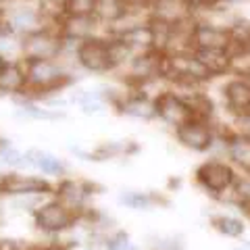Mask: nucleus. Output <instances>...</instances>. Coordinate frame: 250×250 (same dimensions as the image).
<instances>
[{
  "instance_id": "1",
  "label": "nucleus",
  "mask_w": 250,
  "mask_h": 250,
  "mask_svg": "<svg viewBox=\"0 0 250 250\" xmlns=\"http://www.w3.org/2000/svg\"><path fill=\"white\" fill-rule=\"evenodd\" d=\"M21 54L25 61H59L62 54V36L59 29L44 27L21 40Z\"/></svg>"
},
{
  "instance_id": "2",
  "label": "nucleus",
  "mask_w": 250,
  "mask_h": 250,
  "mask_svg": "<svg viewBox=\"0 0 250 250\" xmlns=\"http://www.w3.org/2000/svg\"><path fill=\"white\" fill-rule=\"evenodd\" d=\"M27 88L36 92H50L69 82L57 61H25Z\"/></svg>"
},
{
  "instance_id": "3",
  "label": "nucleus",
  "mask_w": 250,
  "mask_h": 250,
  "mask_svg": "<svg viewBox=\"0 0 250 250\" xmlns=\"http://www.w3.org/2000/svg\"><path fill=\"white\" fill-rule=\"evenodd\" d=\"M75 61L90 73H106L113 69L111 57H108V42L104 38H88L80 42L75 52Z\"/></svg>"
},
{
  "instance_id": "4",
  "label": "nucleus",
  "mask_w": 250,
  "mask_h": 250,
  "mask_svg": "<svg viewBox=\"0 0 250 250\" xmlns=\"http://www.w3.org/2000/svg\"><path fill=\"white\" fill-rule=\"evenodd\" d=\"M154 103H156V115L165 123L173 125V127H179V125L194 119L188 103L175 92H163Z\"/></svg>"
},
{
  "instance_id": "5",
  "label": "nucleus",
  "mask_w": 250,
  "mask_h": 250,
  "mask_svg": "<svg viewBox=\"0 0 250 250\" xmlns=\"http://www.w3.org/2000/svg\"><path fill=\"white\" fill-rule=\"evenodd\" d=\"M36 223L40 229L50 233L65 231L73 223V210L62 202H48V205H42L36 210Z\"/></svg>"
},
{
  "instance_id": "6",
  "label": "nucleus",
  "mask_w": 250,
  "mask_h": 250,
  "mask_svg": "<svg viewBox=\"0 0 250 250\" xmlns=\"http://www.w3.org/2000/svg\"><path fill=\"white\" fill-rule=\"evenodd\" d=\"M231 42L229 29L219 27L215 23L198 21L192 34V48H213V50H228Z\"/></svg>"
},
{
  "instance_id": "7",
  "label": "nucleus",
  "mask_w": 250,
  "mask_h": 250,
  "mask_svg": "<svg viewBox=\"0 0 250 250\" xmlns=\"http://www.w3.org/2000/svg\"><path fill=\"white\" fill-rule=\"evenodd\" d=\"M175 136L186 148H192V150H207L213 144V131L200 119H190L175 127Z\"/></svg>"
},
{
  "instance_id": "8",
  "label": "nucleus",
  "mask_w": 250,
  "mask_h": 250,
  "mask_svg": "<svg viewBox=\"0 0 250 250\" xmlns=\"http://www.w3.org/2000/svg\"><path fill=\"white\" fill-rule=\"evenodd\" d=\"M198 179L207 190H210L213 194H219V192H225L233 184V171L225 163L208 161L198 169Z\"/></svg>"
},
{
  "instance_id": "9",
  "label": "nucleus",
  "mask_w": 250,
  "mask_h": 250,
  "mask_svg": "<svg viewBox=\"0 0 250 250\" xmlns=\"http://www.w3.org/2000/svg\"><path fill=\"white\" fill-rule=\"evenodd\" d=\"M50 190V186L40 177L31 175H9L0 184V192L13 196H42Z\"/></svg>"
},
{
  "instance_id": "10",
  "label": "nucleus",
  "mask_w": 250,
  "mask_h": 250,
  "mask_svg": "<svg viewBox=\"0 0 250 250\" xmlns=\"http://www.w3.org/2000/svg\"><path fill=\"white\" fill-rule=\"evenodd\" d=\"M223 98L231 113L250 115V80L246 77L229 80L223 88Z\"/></svg>"
},
{
  "instance_id": "11",
  "label": "nucleus",
  "mask_w": 250,
  "mask_h": 250,
  "mask_svg": "<svg viewBox=\"0 0 250 250\" xmlns=\"http://www.w3.org/2000/svg\"><path fill=\"white\" fill-rule=\"evenodd\" d=\"M98 19L90 15V17H67L59 23L61 36L69 38V40H88V38H94V31L98 29Z\"/></svg>"
},
{
  "instance_id": "12",
  "label": "nucleus",
  "mask_w": 250,
  "mask_h": 250,
  "mask_svg": "<svg viewBox=\"0 0 250 250\" xmlns=\"http://www.w3.org/2000/svg\"><path fill=\"white\" fill-rule=\"evenodd\" d=\"M27 90V75L25 65L19 62H9L0 71V92L2 94H23Z\"/></svg>"
},
{
  "instance_id": "13",
  "label": "nucleus",
  "mask_w": 250,
  "mask_h": 250,
  "mask_svg": "<svg viewBox=\"0 0 250 250\" xmlns=\"http://www.w3.org/2000/svg\"><path fill=\"white\" fill-rule=\"evenodd\" d=\"M196 59L200 61V65L207 69L210 75H223L225 71H229L233 65V59L229 50H213V48H196L194 50Z\"/></svg>"
},
{
  "instance_id": "14",
  "label": "nucleus",
  "mask_w": 250,
  "mask_h": 250,
  "mask_svg": "<svg viewBox=\"0 0 250 250\" xmlns=\"http://www.w3.org/2000/svg\"><path fill=\"white\" fill-rule=\"evenodd\" d=\"M121 113L148 121L156 117V103L152 98H148L146 94H136V96H129L127 100L121 103Z\"/></svg>"
},
{
  "instance_id": "15",
  "label": "nucleus",
  "mask_w": 250,
  "mask_h": 250,
  "mask_svg": "<svg viewBox=\"0 0 250 250\" xmlns=\"http://www.w3.org/2000/svg\"><path fill=\"white\" fill-rule=\"evenodd\" d=\"M125 13V0H96V11L94 17L100 23L113 25L117 19H121Z\"/></svg>"
},
{
  "instance_id": "16",
  "label": "nucleus",
  "mask_w": 250,
  "mask_h": 250,
  "mask_svg": "<svg viewBox=\"0 0 250 250\" xmlns=\"http://www.w3.org/2000/svg\"><path fill=\"white\" fill-rule=\"evenodd\" d=\"M59 196H61L62 205L73 210V208H80L83 205V198L88 196V190L77 182H65L59 188Z\"/></svg>"
},
{
  "instance_id": "17",
  "label": "nucleus",
  "mask_w": 250,
  "mask_h": 250,
  "mask_svg": "<svg viewBox=\"0 0 250 250\" xmlns=\"http://www.w3.org/2000/svg\"><path fill=\"white\" fill-rule=\"evenodd\" d=\"M229 156L242 169L250 171V136H236L229 140Z\"/></svg>"
},
{
  "instance_id": "18",
  "label": "nucleus",
  "mask_w": 250,
  "mask_h": 250,
  "mask_svg": "<svg viewBox=\"0 0 250 250\" xmlns=\"http://www.w3.org/2000/svg\"><path fill=\"white\" fill-rule=\"evenodd\" d=\"M96 11V0H65V17H90Z\"/></svg>"
},
{
  "instance_id": "19",
  "label": "nucleus",
  "mask_w": 250,
  "mask_h": 250,
  "mask_svg": "<svg viewBox=\"0 0 250 250\" xmlns=\"http://www.w3.org/2000/svg\"><path fill=\"white\" fill-rule=\"evenodd\" d=\"M215 225L219 231L229 238H238L244 233V223L236 217H219V219H215Z\"/></svg>"
},
{
  "instance_id": "20",
  "label": "nucleus",
  "mask_w": 250,
  "mask_h": 250,
  "mask_svg": "<svg viewBox=\"0 0 250 250\" xmlns=\"http://www.w3.org/2000/svg\"><path fill=\"white\" fill-rule=\"evenodd\" d=\"M38 169H42V173L46 175H61L62 173V163L52 154L42 152L40 163H38Z\"/></svg>"
},
{
  "instance_id": "21",
  "label": "nucleus",
  "mask_w": 250,
  "mask_h": 250,
  "mask_svg": "<svg viewBox=\"0 0 250 250\" xmlns=\"http://www.w3.org/2000/svg\"><path fill=\"white\" fill-rule=\"evenodd\" d=\"M123 205H127L131 208H148L150 207V196H146V194L142 192H127V194H121V198H119Z\"/></svg>"
},
{
  "instance_id": "22",
  "label": "nucleus",
  "mask_w": 250,
  "mask_h": 250,
  "mask_svg": "<svg viewBox=\"0 0 250 250\" xmlns=\"http://www.w3.org/2000/svg\"><path fill=\"white\" fill-rule=\"evenodd\" d=\"M19 115L23 117H34V119H57V113H48V111H44V108H36V106H23Z\"/></svg>"
},
{
  "instance_id": "23",
  "label": "nucleus",
  "mask_w": 250,
  "mask_h": 250,
  "mask_svg": "<svg viewBox=\"0 0 250 250\" xmlns=\"http://www.w3.org/2000/svg\"><path fill=\"white\" fill-rule=\"evenodd\" d=\"M2 159L9 167H17V165H23V163H25V154H21L19 150H15V148H4Z\"/></svg>"
},
{
  "instance_id": "24",
  "label": "nucleus",
  "mask_w": 250,
  "mask_h": 250,
  "mask_svg": "<svg viewBox=\"0 0 250 250\" xmlns=\"http://www.w3.org/2000/svg\"><path fill=\"white\" fill-rule=\"evenodd\" d=\"M223 0H188V4H190L192 9V15L196 11H207V9H215V6H219Z\"/></svg>"
},
{
  "instance_id": "25",
  "label": "nucleus",
  "mask_w": 250,
  "mask_h": 250,
  "mask_svg": "<svg viewBox=\"0 0 250 250\" xmlns=\"http://www.w3.org/2000/svg\"><path fill=\"white\" fill-rule=\"evenodd\" d=\"M106 248L108 250H127L129 248L127 236H125V233H117L115 238H111V240L106 242Z\"/></svg>"
},
{
  "instance_id": "26",
  "label": "nucleus",
  "mask_w": 250,
  "mask_h": 250,
  "mask_svg": "<svg viewBox=\"0 0 250 250\" xmlns=\"http://www.w3.org/2000/svg\"><path fill=\"white\" fill-rule=\"evenodd\" d=\"M238 196L244 205H250V177L238 184Z\"/></svg>"
},
{
  "instance_id": "27",
  "label": "nucleus",
  "mask_w": 250,
  "mask_h": 250,
  "mask_svg": "<svg viewBox=\"0 0 250 250\" xmlns=\"http://www.w3.org/2000/svg\"><path fill=\"white\" fill-rule=\"evenodd\" d=\"M6 65V59L4 57H0V71H2V67Z\"/></svg>"
},
{
  "instance_id": "28",
  "label": "nucleus",
  "mask_w": 250,
  "mask_h": 250,
  "mask_svg": "<svg viewBox=\"0 0 250 250\" xmlns=\"http://www.w3.org/2000/svg\"><path fill=\"white\" fill-rule=\"evenodd\" d=\"M44 250H65V248H61V246H48V248H44Z\"/></svg>"
},
{
  "instance_id": "29",
  "label": "nucleus",
  "mask_w": 250,
  "mask_h": 250,
  "mask_svg": "<svg viewBox=\"0 0 250 250\" xmlns=\"http://www.w3.org/2000/svg\"><path fill=\"white\" fill-rule=\"evenodd\" d=\"M236 250H250V244H242V246L236 248Z\"/></svg>"
},
{
  "instance_id": "30",
  "label": "nucleus",
  "mask_w": 250,
  "mask_h": 250,
  "mask_svg": "<svg viewBox=\"0 0 250 250\" xmlns=\"http://www.w3.org/2000/svg\"><path fill=\"white\" fill-rule=\"evenodd\" d=\"M246 19H250V13H248V15H246Z\"/></svg>"
}]
</instances>
